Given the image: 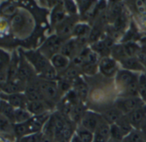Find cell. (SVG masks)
I'll list each match as a JSON object with an SVG mask.
<instances>
[{
  "label": "cell",
  "instance_id": "obj_21",
  "mask_svg": "<svg viewBox=\"0 0 146 142\" xmlns=\"http://www.w3.org/2000/svg\"><path fill=\"white\" fill-rule=\"evenodd\" d=\"M91 32H92V28L90 25H88L87 23L78 22L74 26L72 37H74L79 40L86 41L87 39L89 40V36L91 34Z\"/></svg>",
  "mask_w": 146,
  "mask_h": 142
},
{
  "label": "cell",
  "instance_id": "obj_11",
  "mask_svg": "<svg viewBox=\"0 0 146 142\" xmlns=\"http://www.w3.org/2000/svg\"><path fill=\"white\" fill-rule=\"evenodd\" d=\"M68 16L67 12L63 6V1H58L56 5L51 9L50 16V27L55 31L56 28L65 20V18Z\"/></svg>",
  "mask_w": 146,
  "mask_h": 142
},
{
  "label": "cell",
  "instance_id": "obj_36",
  "mask_svg": "<svg viewBox=\"0 0 146 142\" xmlns=\"http://www.w3.org/2000/svg\"><path fill=\"white\" fill-rule=\"evenodd\" d=\"M43 137V133H36L31 134L27 136H24L19 140H16L15 142H41Z\"/></svg>",
  "mask_w": 146,
  "mask_h": 142
},
{
  "label": "cell",
  "instance_id": "obj_35",
  "mask_svg": "<svg viewBox=\"0 0 146 142\" xmlns=\"http://www.w3.org/2000/svg\"><path fill=\"white\" fill-rule=\"evenodd\" d=\"M110 138L117 140V141H121L125 138L122 131L121 130V129L116 124L110 125Z\"/></svg>",
  "mask_w": 146,
  "mask_h": 142
},
{
  "label": "cell",
  "instance_id": "obj_18",
  "mask_svg": "<svg viewBox=\"0 0 146 142\" xmlns=\"http://www.w3.org/2000/svg\"><path fill=\"white\" fill-rule=\"evenodd\" d=\"M24 93H25L28 101H44L42 95H41V92H40V89H39L38 85V78L35 80L27 83Z\"/></svg>",
  "mask_w": 146,
  "mask_h": 142
},
{
  "label": "cell",
  "instance_id": "obj_5",
  "mask_svg": "<svg viewBox=\"0 0 146 142\" xmlns=\"http://www.w3.org/2000/svg\"><path fill=\"white\" fill-rule=\"evenodd\" d=\"M65 40L57 36L56 33L50 35L38 49L41 54H43L49 60L56 54L61 53L62 48Z\"/></svg>",
  "mask_w": 146,
  "mask_h": 142
},
{
  "label": "cell",
  "instance_id": "obj_17",
  "mask_svg": "<svg viewBox=\"0 0 146 142\" xmlns=\"http://www.w3.org/2000/svg\"><path fill=\"white\" fill-rule=\"evenodd\" d=\"M26 83L19 79L9 80L4 84L1 85V93L11 95L17 93H24L26 89Z\"/></svg>",
  "mask_w": 146,
  "mask_h": 142
},
{
  "label": "cell",
  "instance_id": "obj_20",
  "mask_svg": "<svg viewBox=\"0 0 146 142\" xmlns=\"http://www.w3.org/2000/svg\"><path fill=\"white\" fill-rule=\"evenodd\" d=\"M50 106L44 101H28L27 105V109L30 112L33 116L42 115L47 112H50Z\"/></svg>",
  "mask_w": 146,
  "mask_h": 142
},
{
  "label": "cell",
  "instance_id": "obj_4",
  "mask_svg": "<svg viewBox=\"0 0 146 142\" xmlns=\"http://www.w3.org/2000/svg\"><path fill=\"white\" fill-rule=\"evenodd\" d=\"M145 105V101L139 96H119L115 101V106L124 115H127Z\"/></svg>",
  "mask_w": 146,
  "mask_h": 142
},
{
  "label": "cell",
  "instance_id": "obj_2",
  "mask_svg": "<svg viewBox=\"0 0 146 142\" xmlns=\"http://www.w3.org/2000/svg\"><path fill=\"white\" fill-rule=\"evenodd\" d=\"M139 74L125 69H120L115 77L116 88L121 92V96L139 95Z\"/></svg>",
  "mask_w": 146,
  "mask_h": 142
},
{
  "label": "cell",
  "instance_id": "obj_14",
  "mask_svg": "<svg viewBox=\"0 0 146 142\" xmlns=\"http://www.w3.org/2000/svg\"><path fill=\"white\" fill-rule=\"evenodd\" d=\"M134 130H141L146 124V105L127 115Z\"/></svg>",
  "mask_w": 146,
  "mask_h": 142
},
{
  "label": "cell",
  "instance_id": "obj_13",
  "mask_svg": "<svg viewBox=\"0 0 146 142\" xmlns=\"http://www.w3.org/2000/svg\"><path fill=\"white\" fill-rule=\"evenodd\" d=\"M51 115V112H47L42 115L33 116L29 121H27L30 135L31 134H36V133H41L48 122L50 117Z\"/></svg>",
  "mask_w": 146,
  "mask_h": 142
},
{
  "label": "cell",
  "instance_id": "obj_39",
  "mask_svg": "<svg viewBox=\"0 0 146 142\" xmlns=\"http://www.w3.org/2000/svg\"><path fill=\"white\" fill-rule=\"evenodd\" d=\"M53 142H67L63 138H62V137H56V138H54V141Z\"/></svg>",
  "mask_w": 146,
  "mask_h": 142
},
{
  "label": "cell",
  "instance_id": "obj_22",
  "mask_svg": "<svg viewBox=\"0 0 146 142\" xmlns=\"http://www.w3.org/2000/svg\"><path fill=\"white\" fill-rule=\"evenodd\" d=\"M73 90L74 91V93L76 94V95L78 96L80 101L82 102H84L86 101V99L88 97V94H89L88 87H87L86 83L85 82H83V80H81L80 78L74 82Z\"/></svg>",
  "mask_w": 146,
  "mask_h": 142
},
{
  "label": "cell",
  "instance_id": "obj_31",
  "mask_svg": "<svg viewBox=\"0 0 146 142\" xmlns=\"http://www.w3.org/2000/svg\"><path fill=\"white\" fill-rule=\"evenodd\" d=\"M122 142H145L143 134L139 130H133L128 135H127Z\"/></svg>",
  "mask_w": 146,
  "mask_h": 142
},
{
  "label": "cell",
  "instance_id": "obj_12",
  "mask_svg": "<svg viewBox=\"0 0 146 142\" xmlns=\"http://www.w3.org/2000/svg\"><path fill=\"white\" fill-rule=\"evenodd\" d=\"M1 100L7 101L15 109L27 108V105L28 103V100L25 93H17V94H11V95L1 93Z\"/></svg>",
  "mask_w": 146,
  "mask_h": 142
},
{
  "label": "cell",
  "instance_id": "obj_23",
  "mask_svg": "<svg viewBox=\"0 0 146 142\" xmlns=\"http://www.w3.org/2000/svg\"><path fill=\"white\" fill-rule=\"evenodd\" d=\"M102 116L104 119L111 125L116 124L124 116V114L116 106H114L113 107L107 109L104 113H102Z\"/></svg>",
  "mask_w": 146,
  "mask_h": 142
},
{
  "label": "cell",
  "instance_id": "obj_37",
  "mask_svg": "<svg viewBox=\"0 0 146 142\" xmlns=\"http://www.w3.org/2000/svg\"><path fill=\"white\" fill-rule=\"evenodd\" d=\"M139 46H140V48H141L142 50L146 51V37H144L140 40V42H139Z\"/></svg>",
  "mask_w": 146,
  "mask_h": 142
},
{
  "label": "cell",
  "instance_id": "obj_24",
  "mask_svg": "<svg viewBox=\"0 0 146 142\" xmlns=\"http://www.w3.org/2000/svg\"><path fill=\"white\" fill-rule=\"evenodd\" d=\"M33 116L27 108H17L15 110L14 121L15 124H22L29 121Z\"/></svg>",
  "mask_w": 146,
  "mask_h": 142
},
{
  "label": "cell",
  "instance_id": "obj_3",
  "mask_svg": "<svg viewBox=\"0 0 146 142\" xmlns=\"http://www.w3.org/2000/svg\"><path fill=\"white\" fill-rule=\"evenodd\" d=\"M38 85L43 100L50 108L56 106L61 101L62 95L58 87L57 81L44 80L38 77Z\"/></svg>",
  "mask_w": 146,
  "mask_h": 142
},
{
  "label": "cell",
  "instance_id": "obj_33",
  "mask_svg": "<svg viewBox=\"0 0 146 142\" xmlns=\"http://www.w3.org/2000/svg\"><path fill=\"white\" fill-rule=\"evenodd\" d=\"M63 6L68 15H78L79 9L76 1H63Z\"/></svg>",
  "mask_w": 146,
  "mask_h": 142
},
{
  "label": "cell",
  "instance_id": "obj_9",
  "mask_svg": "<svg viewBox=\"0 0 146 142\" xmlns=\"http://www.w3.org/2000/svg\"><path fill=\"white\" fill-rule=\"evenodd\" d=\"M104 120L102 114L97 113L92 111H86L82 117L79 124L82 125L84 128L87 129L88 130L95 133L99 124Z\"/></svg>",
  "mask_w": 146,
  "mask_h": 142
},
{
  "label": "cell",
  "instance_id": "obj_34",
  "mask_svg": "<svg viewBox=\"0 0 146 142\" xmlns=\"http://www.w3.org/2000/svg\"><path fill=\"white\" fill-rule=\"evenodd\" d=\"M78 5L79 13L81 14H86L88 13V11L91 10V9L93 7V4H96L97 2L93 1H76Z\"/></svg>",
  "mask_w": 146,
  "mask_h": 142
},
{
  "label": "cell",
  "instance_id": "obj_27",
  "mask_svg": "<svg viewBox=\"0 0 146 142\" xmlns=\"http://www.w3.org/2000/svg\"><path fill=\"white\" fill-rule=\"evenodd\" d=\"M0 110H1V115L6 117L8 119H9L14 124H15V121H14V114H15V108L10 106L7 101L1 100V104H0Z\"/></svg>",
  "mask_w": 146,
  "mask_h": 142
},
{
  "label": "cell",
  "instance_id": "obj_26",
  "mask_svg": "<svg viewBox=\"0 0 146 142\" xmlns=\"http://www.w3.org/2000/svg\"><path fill=\"white\" fill-rule=\"evenodd\" d=\"M112 4L110 6L109 9V14H108V19L109 20L112 21L113 23L122 14V8L119 4V3H111Z\"/></svg>",
  "mask_w": 146,
  "mask_h": 142
},
{
  "label": "cell",
  "instance_id": "obj_25",
  "mask_svg": "<svg viewBox=\"0 0 146 142\" xmlns=\"http://www.w3.org/2000/svg\"><path fill=\"white\" fill-rule=\"evenodd\" d=\"M75 134L83 142H93L94 141V133L84 128L80 124L77 125Z\"/></svg>",
  "mask_w": 146,
  "mask_h": 142
},
{
  "label": "cell",
  "instance_id": "obj_28",
  "mask_svg": "<svg viewBox=\"0 0 146 142\" xmlns=\"http://www.w3.org/2000/svg\"><path fill=\"white\" fill-rule=\"evenodd\" d=\"M14 132H15L16 140H19L24 136L30 135L27 122L22 123V124H14Z\"/></svg>",
  "mask_w": 146,
  "mask_h": 142
},
{
  "label": "cell",
  "instance_id": "obj_10",
  "mask_svg": "<svg viewBox=\"0 0 146 142\" xmlns=\"http://www.w3.org/2000/svg\"><path fill=\"white\" fill-rule=\"evenodd\" d=\"M29 20L27 15L23 13L17 12L11 19V27L13 32L16 34H24L30 29Z\"/></svg>",
  "mask_w": 146,
  "mask_h": 142
},
{
  "label": "cell",
  "instance_id": "obj_29",
  "mask_svg": "<svg viewBox=\"0 0 146 142\" xmlns=\"http://www.w3.org/2000/svg\"><path fill=\"white\" fill-rule=\"evenodd\" d=\"M12 59V55H10L9 52L4 50L3 49H1L0 53V72H8L9 66L10 64Z\"/></svg>",
  "mask_w": 146,
  "mask_h": 142
},
{
  "label": "cell",
  "instance_id": "obj_30",
  "mask_svg": "<svg viewBox=\"0 0 146 142\" xmlns=\"http://www.w3.org/2000/svg\"><path fill=\"white\" fill-rule=\"evenodd\" d=\"M116 124L119 126V128H120L121 130L122 131V133H123V135H124L125 137H126L127 135H128L134 130V129L133 128L132 124H130V122H129V120H128L127 115H124V116L116 123Z\"/></svg>",
  "mask_w": 146,
  "mask_h": 142
},
{
  "label": "cell",
  "instance_id": "obj_1",
  "mask_svg": "<svg viewBox=\"0 0 146 142\" xmlns=\"http://www.w3.org/2000/svg\"><path fill=\"white\" fill-rule=\"evenodd\" d=\"M22 52L26 59L34 68L39 78L50 81H56L58 79V72L52 66L50 60L38 50H22Z\"/></svg>",
  "mask_w": 146,
  "mask_h": 142
},
{
  "label": "cell",
  "instance_id": "obj_7",
  "mask_svg": "<svg viewBox=\"0 0 146 142\" xmlns=\"http://www.w3.org/2000/svg\"><path fill=\"white\" fill-rule=\"evenodd\" d=\"M78 15H68L65 20L56 28L55 33L65 41L71 38L74 26L78 23Z\"/></svg>",
  "mask_w": 146,
  "mask_h": 142
},
{
  "label": "cell",
  "instance_id": "obj_19",
  "mask_svg": "<svg viewBox=\"0 0 146 142\" xmlns=\"http://www.w3.org/2000/svg\"><path fill=\"white\" fill-rule=\"evenodd\" d=\"M110 139V124L104 119L98 127L94 133L93 142H108Z\"/></svg>",
  "mask_w": 146,
  "mask_h": 142
},
{
  "label": "cell",
  "instance_id": "obj_40",
  "mask_svg": "<svg viewBox=\"0 0 146 142\" xmlns=\"http://www.w3.org/2000/svg\"><path fill=\"white\" fill-rule=\"evenodd\" d=\"M108 142H122L121 141H117V140H115V139H112V138H110Z\"/></svg>",
  "mask_w": 146,
  "mask_h": 142
},
{
  "label": "cell",
  "instance_id": "obj_6",
  "mask_svg": "<svg viewBox=\"0 0 146 142\" xmlns=\"http://www.w3.org/2000/svg\"><path fill=\"white\" fill-rule=\"evenodd\" d=\"M19 55H20V62H19L17 79L27 84L29 82L35 80L38 78V75L33 66L24 56L22 50H20Z\"/></svg>",
  "mask_w": 146,
  "mask_h": 142
},
{
  "label": "cell",
  "instance_id": "obj_15",
  "mask_svg": "<svg viewBox=\"0 0 146 142\" xmlns=\"http://www.w3.org/2000/svg\"><path fill=\"white\" fill-rule=\"evenodd\" d=\"M50 61L52 66L58 72V75H59V73H62L65 70H67L72 63L71 59L62 53H58V54H56L55 55H53L50 59Z\"/></svg>",
  "mask_w": 146,
  "mask_h": 142
},
{
  "label": "cell",
  "instance_id": "obj_38",
  "mask_svg": "<svg viewBox=\"0 0 146 142\" xmlns=\"http://www.w3.org/2000/svg\"><path fill=\"white\" fill-rule=\"evenodd\" d=\"M70 142H83V141L79 138V136H78L76 134H74V135L72 137V139H71Z\"/></svg>",
  "mask_w": 146,
  "mask_h": 142
},
{
  "label": "cell",
  "instance_id": "obj_8",
  "mask_svg": "<svg viewBox=\"0 0 146 142\" xmlns=\"http://www.w3.org/2000/svg\"><path fill=\"white\" fill-rule=\"evenodd\" d=\"M98 70L107 78L115 77L120 70L118 68V61L111 56L102 57L98 63Z\"/></svg>",
  "mask_w": 146,
  "mask_h": 142
},
{
  "label": "cell",
  "instance_id": "obj_16",
  "mask_svg": "<svg viewBox=\"0 0 146 142\" xmlns=\"http://www.w3.org/2000/svg\"><path fill=\"white\" fill-rule=\"evenodd\" d=\"M121 65L123 69L133 72H141L144 73L145 72V66L141 63V61L139 60L137 56L133 57H127L123 59L121 62Z\"/></svg>",
  "mask_w": 146,
  "mask_h": 142
},
{
  "label": "cell",
  "instance_id": "obj_32",
  "mask_svg": "<svg viewBox=\"0 0 146 142\" xmlns=\"http://www.w3.org/2000/svg\"><path fill=\"white\" fill-rule=\"evenodd\" d=\"M139 95L146 104V73H140L139 78Z\"/></svg>",
  "mask_w": 146,
  "mask_h": 142
}]
</instances>
